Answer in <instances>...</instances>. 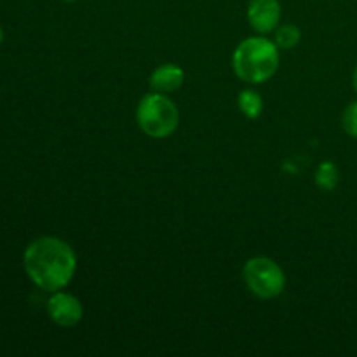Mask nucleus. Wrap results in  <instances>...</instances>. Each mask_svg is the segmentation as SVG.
I'll return each mask as SVG.
<instances>
[{
    "mask_svg": "<svg viewBox=\"0 0 357 357\" xmlns=\"http://www.w3.org/2000/svg\"><path fill=\"white\" fill-rule=\"evenodd\" d=\"M23 265L37 288L54 293L72 281L77 258L65 241L58 237H38L24 250Z\"/></svg>",
    "mask_w": 357,
    "mask_h": 357,
    "instance_id": "1",
    "label": "nucleus"
},
{
    "mask_svg": "<svg viewBox=\"0 0 357 357\" xmlns=\"http://www.w3.org/2000/svg\"><path fill=\"white\" fill-rule=\"evenodd\" d=\"M234 72L250 84H261L279 68V52L275 42L264 37L246 38L237 45L232 58Z\"/></svg>",
    "mask_w": 357,
    "mask_h": 357,
    "instance_id": "2",
    "label": "nucleus"
},
{
    "mask_svg": "<svg viewBox=\"0 0 357 357\" xmlns=\"http://www.w3.org/2000/svg\"><path fill=\"white\" fill-rule=\"evenodd\" d=\"M136 119L146 136L167 138L176 131L178 124H180V112L166 94L150 93L139 101Z\"/></svg>",
    "mask_w": 357,
    "mask_h": 357,
    "instance_id": "3",
    "label": "nucleus"
},
{
    "mask_svg": "<svg viewBox=\"0 0 357 357\" xmlns=\"http://www.w3.org/2000/svg\"><path fill=\"white\" fill-rule=\"evenodd\" d=\"M243 278L250 291L264 300H272L279 296L286 286L282 268L274 260L265 257L251 258L244 265Z\"/></svg>",
    "mask_w": 357,
    "mask_h": 357,
    "instance_id": "4",
    "label": "nucleus"
},
{
    "mask_svg": "<svg viewBox=\"0 0 357 357\" xmlns=\"http://www.w3.org/2000/svg\"><path fill=\"white\" fill-rule=\"evenodd\" d=\"M82 312L79 300L70 293H63L61 289L52 293L51 298L47 300V314L58 326H75L82 319Z\"/></svg>",
    "mask_w": 357,
    "mask_h": 357,
    "instance_id": "5",
    "label": "nucleus"
},
{
    "mask_svg": "<svg viewBox=\"0 0 357 357\" xmlns=\"http://www.w3.org/2000/svg\"><path fill=\"white\" fill-rule=\"evenodd\" d=\"M248 20L257 31L268 33L278 28L281 20V3L279 0H250Z\"/></svg>",
    "mask_w": 357,
    "mask_h": 357,
    "instance_id": "6",
    "label": "nucleus"
},
{
    "mask_svg": "<svg viewBox=\"0 0 357 357\" xmlns=\"http://www.w3.org/2000/svg\"><path fill=\"white\" fill-rule=\"evenodd\" d=\"M183 84V70L174 65H162L150 75V86L157 93H173Z\"/></svg>",
    "mask_w": 357,
    "mask_h": 357,
    "instance_id": "7",
    "label": "nucleus"
},
{
    "mask_svg": "<svg viewBox=\"0 0 357 357\" xmlns=\"http://www.w3.org/2000/svg\"><path fill=\"white\" fill-rule=\"evenodd\" d=\"M237 103H239L241 112H243L248 119L260 117L261 110H264V100H261V96L257 93V91H251V89L243 91V93L239 94Z\"/></svg>",
    "mask_w": 357,
    "mask_h": 357,
    "instance_id": "8",
    "label": "nucleus"
},
{
    "mask_svg": "<svg viewBox=\"0 0 357 357\" xmlns=\"http://www.w3.org/2000/svg\"><path fill=\"white\" fill-rule=\"evenodd\" d=\"M316 185L323 188L324 192L333 190L338 185V167L333 162H330V160L321 164L316 173Z\"/></svg>",
    "mask_w": 357,
    "mask_h": 357,
    "instance_id": "9",
    "label": "nucleus"
},
{
    "mask_svg": "<svg viewBox=\"0 0 357 357\" xmlns=\"http://www.w3.org/2000/svg\"><path fill=\"white\" fill-rule=\"evenodd\" d=\"M300 42V30L295 26V24H282V26L278 28L275 31V45L279 49H288L295 47Z\"/></svg>",
    "mask_w": 357,
    "mask_h": 357,
    "instance_id": "10",
    "label": "nucleus"
},
{
    "mask_svg": "<svg viewBox=\"0 0 357 357\" xmlns=\"http://www.w3.org/2000/svg\"><path fill=\"white\" fill-rule=\"evenodd\" d=\"M342 128L352 138H357V101L349 105L342 115Z\"/></svg>",
    "mask_w": 357,
    "mask_h": 357,
    "instance_id": "11",
    "label": "nucleus"
},
{
    "mask_svg": "<svg viewBox=\"0 0 357 357\" xmlns=\"http://www.w3.org/2000/svg\"><path fill=\"white\" fill-rule=\"evenodd\" d=\"M354 87H356V91H357V66H356V70H354Z\"/></svg>",
    "mask_w": 357,
    "mask_h": 357,
    "instance_id": "12",
    "label": "nucleus"
},
{
    "mask_svg": "<svg viewBox=\"0 0 357 357\" xmlns=\"http://www.w3.org/2000/svg\"><path fill=\"white\" fill-rule=\"evenodd\" d=\"M3 42V30H2V26H0V44H2Z\"/></svg>",
    "mask_w": 357,
    "mask_h": 357,
    "instance_id": "13",
    "label": "nucleus"
},
{
    "mask_svg": "<svg viewBox=\"0 0 357 357\" xmlns=\"http://www.w3.org/2000/svg\"><path fill=\"white\" fill-rule=\"evenodd\" d=\"M63 2H68L70 3V2H75V0H63Z\"/></svg>",
    "mask_w": 357,
    "mask_h": 357,
    "instance_id": "14",
    "label": "nucleus"
}]
</instances>
